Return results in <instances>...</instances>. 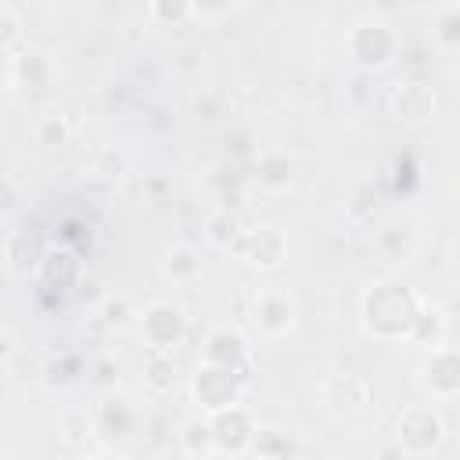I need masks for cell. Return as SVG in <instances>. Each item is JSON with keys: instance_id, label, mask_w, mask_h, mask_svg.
I'll return each mask as SVG.
<instances>
[{"instance_id": "obj_1", "label": "cell", "mask_w": 460, "mask_h": 460, "mask_svg": "<svg viewBox=\"0 0 460 460\" xmlns=\"http://www.w3.org/2000/svg\"><path fill=\"white\" fill-rule=\"evenodd\" d=\"M424 313L420 298L399 284V280H385V284H374L367 295H363V327L377 338H388V320H395V331L399 338L402 334H413L417 327V316Z\"/></svg>"}, {"instance_id": "obj_2", "label": "cell", "mask_w": 460, "mask_h": 460, "mask_svg": "<svg viewBox=\"0 0 460 460\" xmlns=\"http://www.w3.org/2000/svg\"><path fill=\"white\" fill-rule=\"evenodd\" d=\"M241 392H244V370L237 367H219V363H205L198 367V377H194V399L216 413V410H226V406H237L241 402Z\"/></svg>"}, {"instance_id": "obj_3", "label": "cell", "mask_w": 460, "mask_h": 460, "mask_svg": "<svg viewBox=\"0 0 460 460\" xmlns=\"http://www.w3.org/2000/svg\"><path fill=\"white\" fill-rule=\"evenodd\" d=\"M395 438H399V449L410 456L435 453L446 438V420L431 406H410V410H402V417L395 424Z\"/></svg>"}, {"instance_id": "obj_4", "label": "cell", "mask_w": 460, "mask_h": 460, "mask_svg": "<svg viewBox=\"0 0 460 460\" xmlns=\"http://www.w3.org/2000/svg\"><path fill=\"white\" fill-rule=\"evenodd\" d=\"M230 252H234L241 262H248V266L270 273V270H280V262H284V255H288V241H284V234H280L277 226L259 223V226H252V230H241L237 241L230 244Z\"/></svg>"}, {"instance_id": "obj_5", "label": "cell", "mask_w": 460, "mask_h": 460, "mask_svg": "<svg viewBox=\"0 0 460 460\" xmlns=\"http://www.w3.org/2000/svg\"><path fill=\"white\" fill-rule=\"evenodd\" d=\"M140 334L151 345V352H172L187 334V316L172 302H151L140 313Z\"/></svg>"}, {"instance_id": "obj_6", "label": "cell", "mask_w": 460, "mask_h": 460, "mask_svg": "<svg viewBox=\"0 0 460 460\" xmlns=\"http://www.w3.org/2000/svg\"><path fill=\"white\" fill-rule=\"evenodd\" d=\"M252 305H255V309H252V313H255V323H259V331H262L266 338H284V334L295 327V298H291L288 288L266 284V288L255 291Z\"/></svg>"}, {"instance_id": "obj_7", "label": "cell", "mask_w": 460, "mask_h": 460, "mask_svg": "<svg viewBox=\"0 0 460 460\" xmlns=\"http://www.w3.org/2000/svg\"><path fill=\"white\" fill-rule=\"evenodd\" d=\"M420 381L431 395L438 399H453L460 395V349H446V345H431V352L420 363Z\"/></svg>"}, {"instance_id": "obj_8", "label": "cell", "mask_w": 460, "mask_h": 460, "mask_svg": "<svg viewBox=\"0 0 460 460\" xmlns=\"http://www.w3.org/2000/svg\"><path fill=\"white\" fill-rule=\"evenodd\" d=\"M208 420H212V435H216V449L219 453H244L248 442L255 438V424L241 406L216 410Z\"/></svg>"}, {"instance_id": "obj_9", "label": "cell", "mask_w": 460, "mask_h": 460, "mask_svg": "<svg viewBox=\"0 0 460 460\" xmlns=\"http://www.w3.org/2000/svg\"><path fill=\"white\" fill-rule=\"evenodd\" d=\"M435 111V90L424 86V83H399L395 93H392V115L395 119H406L413 126L428 122V115Z\"/></svg>"}, {"instance_id": "obj_10", "label": "cell", "mask_w": 460, "mask_h": 460, "mask_svg": "<svg viewBox=\"0 0 460 460\" xmlns=\"http://www.w3.org/2000/svg\"><path fill=\"white\" fill-rule=\"evenodd\" d=\"M244 356H248V345H244V338H241L237 331H230V327L212 331L208 341H205V352H201L205 363L237 367V370H244Z\"/></svg>"}, {"instance_id": "obj_11", "label": "cell", "mask_w": 460, "mask_h": 460, "mask_svg": "<svg viewBox=\"0 0 460 460\" xmlns=\"http://www.w3.org/2000/svg\"><path fill=\"white\" fill-rule=\"evenodd\" d=\"M162 273L172 284H194L201 277V255L190 244H169L162 255Z\"/></svg>"}, {"instance_id": "obj_12", "label": "cell", "mask_w": 460, "mask_h": 460, "mask_svg": "<svg viewBox=\"0 0 460 460\" xmlns=\"http://www.w3.org/2000/svg\"><path fill=\"white\" fill-rule=\"evenodd\" d=\"M58 428H61V442H65V446H72V449L86 446V442L101 431L97 417H93V413H86L83 406H65V410H61V417H58Z\"/></svg>"}, {"instance_id": "obj_13", "label": "cell", "mask_w": 460, "mask_h": 460, "mask_svg": "<svg viewBox=\"0 0 460 460\" xmlns=\"http://www.w3.org/2000/svg\"><path fill=\"white\" fill-rule=\"evenodd\" d=\"M7 61H11V68H7V79L25 72V86H43V83L54 75L50 54H43V50H32V47H22V50H18V54H11Z\"/></svg>"}, {"instance_id": "obj_14", "label": "cell", "mask_w": 460, "mask_h": 460, "mask_svg": "<svg viewBox=\"0 0 460 460\" xmlns=\"http://www.w3.org/2000/svg\"><path fill=\"white\" fill-rule=\"evenodd\" d=\"M32 133H36V144H40V147H50V151L68 144V122H65L61 111H47V115H40L36 126H32Z\"/></svg>"}, {"instance_id": "obj_15", "label": "cell", "mask_w": 460, "mask_h": 460, "mask_svg": "<svg viewBox=\"0 0 460 460\" xmlns=\"http://www.w3.org/2000/svg\"><path fill=\"white\" fill-rule=\"evenodd\" d=\"M180 446H183V453H190V456H201V453H216L212 420H190V424L180 431Z\"/></svg>"}, {"instance_id": "obj_16", "label": "cell", "mask_w": 460, "mask_h": 460, "mask_svg": "<svg viewBox=\"0 0 460 460\" xmlns=\"http://www.w3.org/2000/svg\"><path fill=\"white\" fill-rule=\"evenodd\" d=\"M4 259H7V270L11 273H25L36 259H32V241H29V234H22V230H11L7 234V244H4Z\"/></svg>"}, {"instance_id": "obj_17", "label": "cell", "mask_w": 460, "mask_h": 460, "mask_svg": "<svg viewBox=\"0 0 460 460\" xmlns=\"http://www.w3.org/2000/svg\"><path fill=\"white\" fill-rule=\"evenodd\" d=\"M22 29H25V25H22L18 11H14L11 4H4V11H0V50H4L7 58L22 50V40H25Z\"/></svg>"}, {"instance_id": "obj_18", "label": "cell", "mask_w": 460, "mask_h": 460, "mask_svg": "<svg viewBox=\"0 0 460 460\" xmlns=\"http://www.w3.org/2000/svg\"><path fill=\"white\" fill-rule=\"evenodd\" d=\"M147 392L151 395H165L172 388V363L165 352H151V363H147Z\"/></svg>"}, {"instance_id": "obj_19", "label": "cell", "mask_w": 460, "mask_h": 460, "mask_svg": "<svg viewBox=\"0 0 460 460\" xmlns=\"http://www.w3.org/2000/svg\"><path fill=\"white\" fill-rule=\"evenodd\" d=\"M259 180H262L266 187H288V180H291L288 155H284V151H266V155H262V172H259Z\"/></svg>"}, {"instance_id": "obj_20", "label": "cell", "mask_w": 460, "mask_h": 460, "mask_svg": "<svg viewBox=\"0 0 460 460\" xmlns=\"http://www.w3.org/2000/svg\"><path fill=\"white\" fill-rule=\"evenodd\" d=\"M237 234H241V219H237V216L219 212V216L208 219V241H212L216 248H226V252H230V244L237 241Z\"/></svg>"}, {"instance_id": "obj_21", "label": "cell", "mask_w": 460, "mask_h": 460, "mask_svg": "<svg viewBox=\"0 0 460 460\" xmlns=\"http://www.w3.org/2000/svg\"><path fill=\"white\" fill-rule=\"evenodd\" d=\"M101 316H104L108 327H126V323H129V302H126L122 295H119V298H104Z\"/></svg>"}, {"instance_id": "obj_22", "label": "cell", "mask_w": 460, "mask_h": 460, "mask_svg": "<svg viewBox=\"0 0 460 460\" xmlns=\"http://www.w3.org/2000/svg\"><path fill=\"white\" fill-rule=\"evenodd\" d=\"M234 7V0H190V11L198 14V18H223L226 11Z\"/></svg>"}, {"instance_id": "obj_23", "label": "cell", "mask_w": 460, "mask_h": 460, "mask_svg": "<svg viewBox=\"0 0 460 460\" xmlns=\"http://www.w3.org/2000/svg\"><path fill=\"white\" fill-rule=\"evenodd\" d=\"M97 172H101L104 180H119V176L126 172V158H122V155H115V151H104V158H101Z\"/></svg>"}, {"instance_id": "obj_24", "label": "cell", "mask_w": 460, "mask_h": 460, "mask_svg": "<svg viewBox=\"0 0 460 460\" xmlns=\"http://www.w3.org/2000/svg\"><path fill=\"white\" fill-rule=\"evenodd\" d=\"M456 83H460V68H456Z\"/></svg>"}]
</instances>
